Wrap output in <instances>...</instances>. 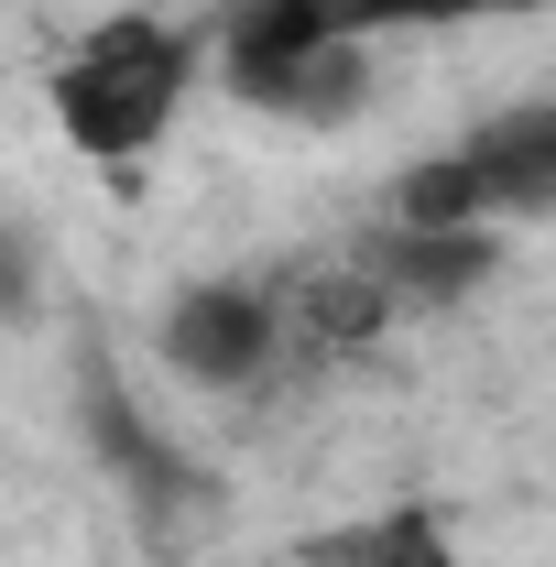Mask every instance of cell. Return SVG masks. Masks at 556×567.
<instances>
[{"label": "cell", "instance_id": "2", "mask_svg": "<svg viewBox=\"0 0 556 567\" xmlns=\"http://www.w3.org/2000/svg\"><path fill=\"white\" fill-rule=\"evenodd\" d=\"M218 76L251 110L339 121L349 99H360V44H349L317 0H229L218 11Z\"/></svg>", "mask_w": 556, "mask_h": 567}, {"label": "cell", "instance_id": "8", "mask_svg": "<svg viewBox=\"0 0 556 567\" xmlns=\"http://www.w3.org/2000/svg\"><path fill=\"white\" fill-rule=\"evenodd\" d=\"M317 11L360 44V33H393V22H459V11H481V0H317Z\"/></svg>", "mask_w": 556, "mask_h": 567}, {"label": "cell", "instance_id": "9", "mask_svg": "<svg viewBox=\"0 0 556 567\" xmlns=\"http://www.w3.org/2000/svg\"><path fill=\"white\" fill-rule=\"evenodd\" d=\"M481 11H491V0H481Z\"/></svg>", "mask_w": 556, "mask_h": 567}, {"label": "cell", "instance_id": "6", "mask_svg": "<svg viewBox=\"0 0 556 567\" xmlns=\"http://www.w3.org/2000/svg\"><path fill=\"white\" fill-rule=\"evenodd\" d=\"M295 567H447V524L436 513H360V524H328V535H306V557Z\"/></svg>", "mask_w": 556, "mask_h": 567}, {"label": "cell", "instance_id": "3", "mask_svg": "<svg viewBox=\"0 0 556 567\" xmlns=\"http://www.w3.org/2000/svg\"><path fill=\"white\" fill-rule=\"evenodd\" d=\"M284 328H295L284 317V284H186L164 306V360L186 382H208V393H240L251 371H274Z\"/></svg>", "mask_w": 556, "mask_h": 567}, {"label": "cell", "instance_id": "5", "mask_svg": "<svg viewBox=\"0 0 556 567\" xmlns=\"http://www.w3.org/2000/svg\"><path fill=\"white\" fill-rule=\"evenodd\" d=\"M371 274H382V295H393V317L459 306V295L491 274V229H393V240L371 251Z\"/></svg>", "mask_w": 556, "mask_h": 567}, {"label": "cell", "instance_id": "1", "mask_svg": "<svg viewBox=\"0 0 556 567\" xmlns=\"http://www.w3.org/2000/svg\"><path fill=\"white\" fill-rule=\"evenodd\" d=\"M186 87H197V33L153 22V11H121V22H99L55 66V121H66L76 153L132 164V153L164 142V121L186 110Z\"/></svg>", "mask_w": 556, "mask_h": 567}, {"label": "cell", "instance_id": "7", "mask_svg": "<svg viewBox=\"0 0 556 567\" xmlns=\"http://www.w3.org/2000/svg\"><path fill=\"white\" fill-rule=\"evenodd\" d=\"M393 229H491V197L470 175V153H436L393 175Z\"/></svg>", "mask_w": 556, "mask_h": 567}, {"label": "cell", "instance_id": "4", "mask_svg": "<svg viewBox=\"0 0 556 567\" xmlns=\"http://www.w3.org/2000/svg\"><path fill=\"white\" fill-rule=\"evenodd\" d=\"M459 153H470V175H481L491 218H556V99L491 110Z\"/></svg>", "mask_w": 556, "mask_h": 567}]
</instances>
